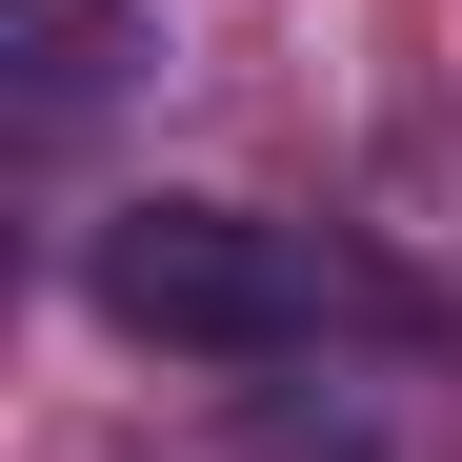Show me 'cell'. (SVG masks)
Masks as SVG:
<instances>
[{"instance_id": "6da1fadb", "label": "cell", "mask_w": 462, "mask_h": 462, "mask_svg": "<svg viewBox=\"0 0 462 462\" xmlns=\"http://www.w3.org/2000/svg\"><path fill=\"white\" fill-rule=\"evenodd\" d=\"M60 282H81V322L141 342V362H322L342 322H402L362 242L262 221V201H101Z\"/></svg>"}, {"instance_id": "7a4b0ae2", "label": "cell", "mask_w": 462, "mask_h": 462, "mask_svg": "<svg viewBox=\"0 0 462 462\" xmlns=\"http://www.w3.org/2000/svg\"><path fill=\"white\" fill-rule=\"evenodd\" d=\"M141 60H162V21H141V0H0V141H21V162H60V141H81Z\"/></svg>"}]
</instances>
